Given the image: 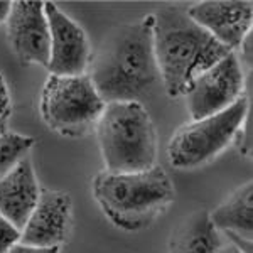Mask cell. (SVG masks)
<instances>
[{"label": "cell", "mask_w": 253, "mask_h": 253, "mask_svg": "<svg viewBox=\"0 0 253 253\" xmlns=\"http://www.w3.org/2000/svg\"><path fill=\"white\" fill-rule=\"evenodd\" d=\"M154 14L108 32L89 66V80L105 103L140 101L159 80L154 54Z\"/></svg>", "instance_id": "6da1fadb"}, {"label": "cell", "mask_w": 253, "mask_h": 253, "mask_svg": "<svg viewBox=\"0 0 253 253\" xmlns=\"http://www.w3.org/2000/svg\"><path fill=\"white\" fill-rule=\"evenodd\" d=\"M152 32L159 75L172 98L186 96L203 71L231 52L177 5L162 7L154 14Z\"/></svg>", "instance_id": "7a4b0ae2"}, {"label": "cell", "mask_w": 253, "mask_h": 253, "mask_svg": "<svg viewBox=\"0 0 253 253\" xmlns=\"http://www.w3.org/2000/svg\"><path fill=\"white\" fill-rule=\"evenodd\" d=\"M93 196L115 226L138 231L174 201L175 191L166 170L154 166L126 174L103 170L93 179Z\"/></svg>", "instance_id": "3957f363"}, {"label": "cell", "mask_w": 253, "mask_h": 253, "mask_svg": "<svg viewBox=\"0 0 253 253\" xmlns=\"http://www.w3.org/2000/svg\"><path fill=\"white\" fill-rule=\"evenodd\" d=\"M95 132L108 172H140L156 166V126L140 101L107 103Z\"/></svg>", "instance_id": "277c9868"}, {"label": "cell", "mask_w": 253, "mask_h": 253, "mask_svg": "<svg viewBox=\"0 0 253 253\" xmlns=\"http://www.w3.org/2000/svg\"><path fill=\"white\" fill-rule=\"evenodd\" d=\"M105 105L88 75H49L41 96V115L59 135L78 138L95 130Z\"/></svg>", "instance_id": "5b68a950"}, {"label": "cell", "mask_w": 253, "mask_h": 253, "mask_svg": "<svg viewBox=\"0 0 253 253\" xmlns=\"http://www.w3.org/2000/svg\"><path fill=\"white\" fill-rule=\"evenodd\" d=\"M248 110L250 103L243 95L216 115L182 125L167 147L170 166L175 169H196L210 162L238 135Z\"/></svg>", "instance_id": "8992f818"}, {"label": "cell", "mask_w": 253, "mask_h": 253, "mask_svg": "<svg viewBox=\"0 0 253 253\" xmlns=\"http://www.w3.org/2000/svg\"><path fill=\"white\" fill-rule=\"evenodd\" d=\"M245 78L235 51L203 71L186 93L187 110L193 120L216 115L245 95Z\"/></svg>", "instance_id": "52a82bcc"}, {"label": "cell", "mask_w": 253, "mask_h": 253, "mask_svg": "<svg viewBox=\"0 0 253 253\" xmlns=\"http://www.w3.org/2000/svg\"><path fill=\"white\" fill-rule=\"evenodd\" d=\"M9 44L22 64L36 63L47 68L51 56V34L44 14V2L17 0L12 2L7 19Z\"/></svg>", "instance_id": "ba28073f"}, {"label": "cell", "mask_w": 253, "mask_h": 253, "mask_svg": "<svg viewBox=\"0 0 253 253\" xmlns=\"http://www.w3.org/2000/svg\"><path fill=\"white\" fill-rule=\"evenodd\" d=\"M44 14L51 34L49 73L56 76L84 75L89 64V42L84 31L54 2H44Z\"/></svg>", "instance_id": "9c48e42d"}, {"label": "cell", "mask_w": 253, "mask_h": 253, "mask_svg": "<svg viewBox=\"0 0 253 253\" xmlns=\"http://www.w3.org/2000/svg\"><path fill=\"white\" fill-rule=\"evenodd\" d=\"M186 12L199 27L230 51L238 49L243 38L252 31L250 0H205L193 3Z\"/></svg>", "instance_id": "30bf717a"}, {"label": "cell", "mask_w": 253, "mask_h": 253, "mask_svg": "<svg viewBox=\"0 0 253 253\" xmlns=\"http://www.w3.org/2000/svg\"><path fill=\"white\" fill-rule=\"evenodd\" d=\"M71 226V198L66 193L41 189L38 205L31 213L19 243L31 247H59Z\"/></svg>", "instance_id": "8fae6325"}, {"label": "cell", "mask_w": 253, "mask_h": 253, "mask_svg": "<svg viewBox=\"0 0 253 253\" xmlns=\"http://www.w3.org/2000/svg\"><path fill=\"white\" fill-rule=\"evenodd\" d=\"M41 194L34 167L24 157L5 177L0 179V213L17 228L24 230Z\"/></svg>", "instance_id": "7c38bea8"}, {"label": "cell", "mask_w": 253, "mask_h": 253, "mask_svg": "<svg viewBox=\"0 0 253 253\" xmlns=\"http://www.w3.org/2000/svg\"><path fill=\"white\" fill-rule=\"evenodd\" d=\"M211 223L216 230H223L243 253H248L245 243L253 240V186L252 182L242 184L228 196L213 213Z\"/></svg>", "instance_id": "4fadbf2b"}, {"label": "cell", "mask_w": 253, "mask_h": 253, "mask_svg": "<svg viewBox=\"0 0 253 253\" xmlns=\"http://www.w3.org/2000/svg\"><path fill=\"white\" fill-rule=\"evenodd\" d=\"M219 247V233L205 210L194 211L182 219L169 240V253H218Z\"/></svg>", "instance_id": "5bb4252c"}, {"label": "cell", "mask_w": 253, "mask_h": 253, "mask_svg": "<svg viewBox=\"0 0 253 253\" xmlns=\"http://www.w3.org/2000/svg\"><path fill=\"white\" fill-rule=\"evenodd\" d=\"M34 142L32 137L15 132H5L0 135V179L5 177L24 157H27Z\"/></svg>", "instance_id": "9a60e30c"}, {"label": "cell", "mask_w": 253, "mask_h": 253, "mask_svg": "<svg viewBox=\"0 0 253 253\" xmlns=\"http://www.w3.org/2000/svg\"><path fill=\"white\" fill-rule=\"evenodd\" d=\"M20 240V231L9 219L0 213V253H9V250Z\"/></svg>", "instance_id": "2e32d148"}, {"label": "cell", "mask_w": 253, "mask_h": 253, "mask_svg": "<svg viewBox=\"0 0 253 253\" xmlns=\"http://www.w3.org/2000/svg\"><path fill=\"white\" fill-rule=\"evenodd\" d=\"M243 132H242V138H240V152L242 156H248L252 152V118L250 113L245 118V122L242 124Z\"/></svg>", "instance_id": "e0dca14e"}, {"label": "cell", "mask_w": 253, "mask_h": 253, "mask_svg": "<svg viewBox=\"0 0 253 253\" xmlns=\"http://www.w3.org/2000/svg\"><path fill=\"white\" fill-rule=\"evenodd\" d=\"M9 253H59V247H31V245L15 243Z\"/></svg>", "instance_id": "ac0fdd59"}, {"label": "cell", "mask_w": 253, "mask_h": 253, "mask_svg": "<svg viewBox=\"0 0 253 253\" xmlns=\"http://www.w3.org/2000/svg\"><path fill=\"white\" fill-rule=\"evenodd\" d=\"M10 113V96L7 89L5 80L0 73V117H9Z\"/></svg>", "instance_id": "d6986e66"}, {"label": "cell", "mask_w": 253, "mask_h": 253, "mask_svg": "<svg viewBox=\"0 0 253 253\" xmlns=\"http://www.w3.org/2000/svg\"><path fill=\"white\" fill-rule=\"evenodd\" d=\"M240 51H242L243 63L250 68L252 63H253V36H252V31L243 38L242 44H240Z\"/></svg>", "instance_id": "ffe728a7"}, {"label": "cell", "mask_w": 253, "mask_h": 253, "mask_svg": "<svg viewBox=\"0 0 253 253\" xmlns=\"http://www.w3.org/2000/svg\"><path fill=\"white\" fill-rule=\"evenodd\" d=\"M10 9H12V2H9V0H0V22H3V20L7 22Z\"/></svg>", "instance_id": "44dd1931"}, {"label": "cell", "mask_w": 253, "mask_h": 253, "mask_svg": "<svg viewBox=\"0 0 253 253\" xmlns=\"http://www.w3.org/2000/svg\"><path fill=\"white\" fill-rule=\"evenodd\" d=\"M218 253H243L242 250H240L238 247H236L235 243H226V245H221L219 247V250H218Z\"/></svg>", "instance_id": "7402d4cb"}, {"label": "cell", "mask_w": 253, "mask_h": 253, "mask_svg": "<svg viewBox=\"0 0 253 253\" xmlns=\"http://www.w3.org/2000/svg\"><path fill=\"white\" fill-rule=\"evenodd\" d=\"M7 118L9 117H0V135L7 132Z\"/></svg>", "instance_id": "603a6c76"}]
</instances>
